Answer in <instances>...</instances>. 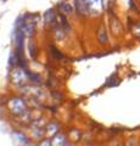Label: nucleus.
Wrapping results in <instances>:
<instances>
[{
    "mask_svg": "<svg viewBox=\"0 0 140 146\" xmlns=\"http://www.w3.org/2000/svg\"><path fill=\"white\" fill-rule=\"evenodd\" d=\"M9 110L10 112L13 113V115H17V116H22L26 113V104L22 99L20 98H12L10 101H9Z\"/></svg>",
    "mask_w": 140,
    "mask_h": 146,
    "instance_id": "1",
    "label": "nucleus"
},
{
    "mask_svg": "<svg viewBox=\"0 0 140 146\" xmlns=\"http://www.w3.org/2000/svg\"><path fill=\"white\" fill-rule=\"evenodd\" d=\"M98 40L102 45L106 44L107 40H108V38H107V32H106V29H105V27H104V26H100V28H99V31H98Z\"/></svg>",
    "mask_w": 140,
    "mask_h": 146,
    "instance_id": "2",
    "label": "nucleus"
},
{
    "mask_svg": "<svg viewBox=\"0 0 140 146\" xmlns=\"http://www.w3.org/2000/svg\"><path fill=\"white\" fill-rule=\"evenodd\" d=\"M90 5L88 4L87 0H76V9L78 10L79 12L82 13H85V11H87V9L89 7Z\"/></svg>",
    "mask_w": 140,
    "mask_h": 146,
    "instance_id": "3",
    "label": "nucleus"
},
{
    "mask_svg": "<svg viewBox=\"0 0 140 146\" xmlns=\"http://www.w3.org/2000/svg\"><path fill=\"white\" fill-rule=\"evenodd\" d=\"M52 146H66V139L62 134H56L52 141Z\"/></svg>",
    "mask_w": 140,
    "mask_h": 146,
    "instance_id": "4",
    "label": "nucleus"
},
{
    "mask_svg": "<svg viewBox=\"0 0 140 146\" xmlns=\"http://www.w3.org/2000/svg\"><path fill=\"white\" fill-rule=\"evenodd\" d=\"M44 18H45V22H48V23H52V22L56 20V15H55V12H54L52 9H50V10H48L45 12Z\"/></svg>",
    "mask_w": 140,
    "mask_h": 146,
    "instance_id": "5",
    "label": "nucleus"
},
{
    "mask_svg": "<svg viewBox=\"0 0 140 146\" xmlns=\"http://www.w3.org/2000/svg\"><path fill=\"white\" fill-rule=\"evenodd\" d=\"M60 10L62 12H65L66 15H71V13L73 12V9H72V6L70 5V4H61V5H60Z\"/></svg>",
    "mask_w": 140,
    "mask_h": 146,
    "instance_id": "6",
    "label": "nucleus"
},
{
    "mask_svg": "<svg viewBox=\"0 0 140 146\" xmlns=\"http://www.w3.org/2000/svg\"><path fill=\"white\" fill-rule=\"evenodd\" d=\"M13 136L17 139V141H20L21 144H27L28 143V140H27V138L23 135V134H21V133H19V131H15L13 133Z\"/></svg>",
    "mask_w": 140,
    "mask_h": 146,
    "instance_id": "7",
    "label": "nucleus"
},
{
    "mask_svg": "<svg viewBox=\"0 0 140 146\" xmlns=\"http://www.w3.org/2000/svg\"><path fill=\"white\" fill-rule=\"evenodd\" d=\"M58 20L61 21V27H62V28H64V29H68V28H70L68 22H67L66 17H65L64 15H60V16H58Z\"/></svg>",
    "mask_w": 140,
    "mask_h": 146,
    "instance_id": "8",
    "label": "nucleus"
},
{
    "mask_svg": "<svg viewBox=\"0 0 140 146\" xmlns=\"http://www.w3.org/2000/svg\"><path fill=\"white\" fill-rule=\"evenodd\" d=\"M133 33L138 36V38H140V22H135V23L133 25Z\"/></svg>",
    "mask_w": 140,
    "mask_h": 146,
    "instance_id": "9",
    "label": "nucleus"
},
{
    "mask_svg": "<svg viewBox=\"0 0 140 146\" xmlns=\"http://www.w3.org/2000/svg\"><path fill=\"white\" fill-rule=\"evenodd\" d=\"M50 50H51V52H52V56H54V57H57V58H61V57H62L61 52L58 51L57 49H55L54 46H51V48H50Z\"/></svg>",
    "mask_w": 140,
    "mask_h": 146,
    "instance_id": "10",
    "label": "nucleus"
},
{
    "mask_svg": "<svg viewBox=\"0 0 140 146\" xmlns=\"http://www.w3.org/2000/svg\"><path fill=\"white\" fill-rule=\"evenodd\" d=\"M29 51H31L32 57H34L35 56V50H34V44L33 43H29Z\"/></svg>",
    "mask_w": 140,
    "mask_h": 146,
    "instance_id": "11",
    "label": "nucleus"
},
{
    "mask_svg": "<svg viewBox=\"0 0 140 146\" xmlns=\"http://www.w3.org/2000/svg\"><path fill=\"white\" fill-rule=\"evenodd\" d=\"M38 146H51V143L49 140H43Z\"/></svg>",
    "mask_w": 140,
    "mask_h": 146,
    "instance_id": "12",
    "label": "nucleus"
},
{
    "mask_svg": "<svg viewBox=\"0 0 140 146\" xmlns=\"http://www.w3.org/2000/svg\"><path fill=\"white\" fill-rule=\"evenodd\" d=\"M94 3H98V1H101V0H93Z\"/></svg>",
    "mask_w": 140,
    "mask_h": 146,
    "instance_id": "13",
    "label": "nucleus"
}]
</instances>
